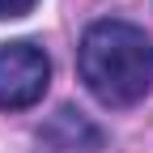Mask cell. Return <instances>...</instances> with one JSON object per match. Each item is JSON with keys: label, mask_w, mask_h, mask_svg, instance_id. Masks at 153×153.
<instances>
[{"label": "cell", "mask_w": 153, "mask_h": 153, "mask_svg": "<svg viewBox=\"0 0 153 153\" xmlns=\"http://www.w3.org/2000/svg\"><path fill=\"white\" fill-rule=\"evenodd\" d=\"M43 140H51L55 149H81V153H98L102 149V132L94 128L76 106H60L55 119L43 128Z\"/></svg>", "instance_id": "3"}, {"label": "cell", "mask_w": 153, "mask_h": 153, "mask_svg": "<svg viewBox=\"0 0 153 153\" xmlns=\"http://www.w3.org/2000/svg\"><path fill=\"white\" fill-rule=\"evenodd\" d=\"M76 68L102 106H136L153 85V38L132 22L102 17L81 34Z\"/></svg>", "instance_id": "1"}, {"label": "cell", "mask_w": 153, "mask_h": 153, "mask_svg": "<svg viewBox=\"0 0 153 153\" xmlns=\"http://www.w3.org/2000/svg\"><path fill=\"white\" fill-rule=\"evenodd\" d=\"M38 0H0V22H13V17H26Z\"/></svg>", "instance_id": "4"}, {"label": "cell", "mask_w": 153, "mask_h": 153, "mask_svg": "<svg viewBox=\"0 0 153 153\" xmlns=\"http://www.w3.org/2000/svg\"><path fill=\"white\" fill-rule=\"evenodd\" d=\"M51 85V60L47 51L17 38V43H0V106L4 111H26L47 94Z\"/></svg>", "instance_id": "2"}]
</instances>
